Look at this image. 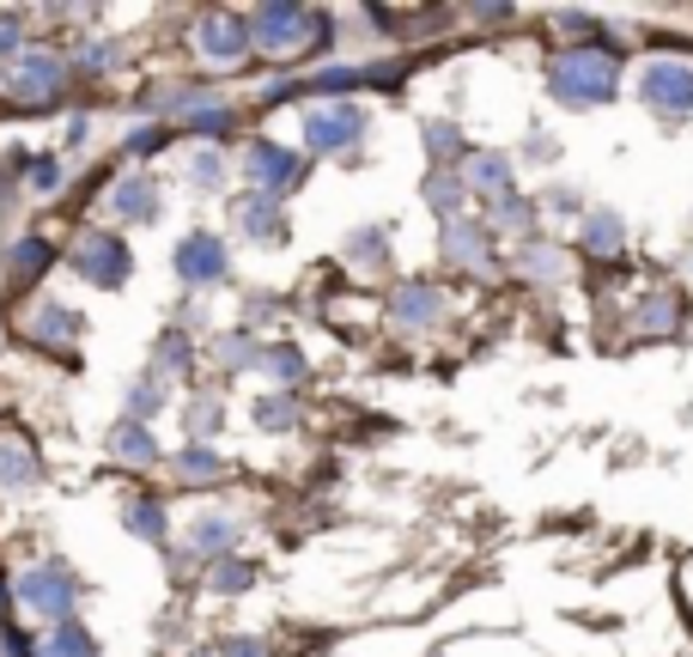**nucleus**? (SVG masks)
<instances>
[{
    "label": "nucleus",
    "mask_w": 693,
    "mask_h": 657,
    "mask_svg": "<svg viewBox=\"0 0 693 657\" xmlns=\"http://www.w3.org/2000/svg\"><path fill=\"white\" fill-rule=\"evenodd\" d=\"M615 86H620V67H615V55H602V49H566V55H554V67H548V92L566 110L608 104Z\"/></svg>",
    "instance_id": "f257e3e1"
},
{
    "label": "nucleus",
    "mask_w": 693,
    "mask_h": 657,
    "mask_svg": "<svg viewBox=\"0 0 693 657\" xmlns=\"http://www.w3.org/2000/svg\"><path fill=\"white\" fill-rule=\"evenodd\" d=\"M323 31H329V18L310 13V7H298V0H274V7H262V13L249 18L256 49H262V55H280V62L310 55V49L323 43Z\"/></svg>",
    "instance_id": "f03ea898"
},
{
    "label": "nucleus",
    "mask_w": 693,
    "mask_h": 657,
    "mask_svg": "<svg viewBox=\"0 0 693 657\" xmlns=\"http://www.w3.org/2000/svg\"><path fill=\"white\" fill-rule=\"evenodd\" d=\"M13 596H18V609H31V615H43V621H55V627H62L67 615H74L79 579L67 572L62 560H43V566H25V572H18Z\"/></svg>",
    "instance_id": "7ed1b4c3"
},
{
    "label": "nucleus",
    "mask_w": 693,
    "mask_h": 657,
    "mask_svg": "<svg viewBox=\"0 0 693 657\" xmlns=\"http://www.w3.org/2000/svg\"><path fill=\"white\" fill-rule=\"evenodd\" d=\"M305 140H310V153H347V147L365 140V110L347 104V98L310 104L305 110Z\"/></svg>",
    "instance_id": "20e7f679"
},
{
    "label": "nucleus",
    "mask_w": 693,
    "mask_h": 657,
    "mask_svg": "<svg viewBox=\"0 0 693 657\" xmlns=\"http://www.w3.org/2000/svg\"><path fill=\"white\" fill-rule=\"evenodd\" d=\"M195 49H201V62L207 67H238L256 49V37H249V18H238V13H201V25H195Z\"/></svg>",
    "instance_id": "39448f33"
},
{
    "label": "nucleus",
    "mask_w": 693,
    "mask_h": 657,
    "mask_svg": "<svg viewBox=\"0 0 693 657\" xmlns=\"http://www.w3.org/2000/svg\"><path fill=\"white\" fill-rule=\"evenodd\" d=\"M62 79L67 67L49 55V49H25L13 67H7V92L18 98V104H55L62 98Z\"/></svg>",
    "instance_id": "423d86ee"
},
{
    "label": "nucleus",
    "mask_w": 693,
    "mask_h": 657,
    "mask_svg": "<svg viewBox=\"0 0 693 657\" xmlns=\"http://www.w3.org/2000/svg\"><path fill=\"white\" fill-rule=\"evenodd\" d=\"M244 177H249L256 195L280 201L286 189L298 184V153H293V147H280V140H256V147L244 153Z\"/></svg>",
    "instance_id": "0eeeda50"
},
{
    "label": "nucleus",
    "mask_w": 693,
    "mask_h": 657,
    "mask_svg": "<svg viewBox=\"0 0 693 657\" xmlns=\"http://www.w3.org/2000/svg\"><path fill=\"white\" fill-rule=\"evenodd\" d=\"M639 98H645L657 116H688L693 110V67L688 62H651L639 74Z\"/></svg>",
    "instance_id": "6e6552de"
},
{
    "label": "nucleus",
    "mask_w": 693,
    "mask_h": 657,
    "mask_svg": "<svg viewBox=\"0 0 693 657\" xmlns=\"http://www.w3.org/2000/svg\"><path fill=\"white\" fill-rule=\"evenodd\" d=\"M74 268L86 275V287H123L128 280V244L110 231H86L74 244Z\"/></svg>",
    "instance_id": "1a4fd4ad"
},
{
    "label": "nucleus",
    "mask_w": 693,
    "mask_h": 657,
    "mask_svg": "<svg viewBox=\"0 0 693 657\" xmlns=\"http://www.w3.org/2000/svg\"><path fill=\"white\" fill-rule=\"evenodd\" d=\"M170 262H177V280H183V287H219V280H226V268H231L226 244H219L214 231H189Z\"/></svg>",
    "instance_id": "9d476101"
},
{
    "label": "nucleus",
    "mask_w": 693,
    "mask_h": 657,
    "mask_svg": "<svg viewBox=\"0 0 693 657\" xmlns=\"http://www.w3.org/2000/svg\"><path fill=\"white\" fill-rule=\"evenodd\" d=\"M238 226H244V238L249 244H286V214H280V201H268V195H244L238 207Z\"/></svg>",
    "instance_id": "9b49d317"
},
{
    "label": "nucleus",
    "mask_w": 693,
    "mask_h": 657,
    "mask_svg": "<svg viewBox=\"0 0 693 657\" xmlns=\"http://www.w3.org/2000/svg\"><path fill=\"white\" fill-rule=\"evenodd\" d=\"M462 184L475 189V195L505 201V195H511V159H505V153H475L469 165H462Z\"/></svg>",
    "instance_id": "f8f14e48"
},
{
    "label": "nucleus",
    "mask_w": 693,
    "mask_h": 657,
    "mask_svg": "<svg viewBox=\"0 0 693 657\" xmlns=\"http://www.w3.org/2000/svg\"><path fill=\"white\" fill-rule=\"evenodd\" d=\"M445 317V292L426 287V280H408V287L396 292V323H408V329H420V323H438Z\"/></svg>",
    "instance_id": "ddd939ff"
},
{
    "label": "nucleus",
    "mask_w": 693,
    "mask_h": 657,
    "mask_svg": "<svg viewBox=\"0 0 693 657\" xmlns=\"http://www.w3.org/2000/svg\"><path fill=\"white\" fill-rule=\"evenodd\" d=\"M110 207H116L123 219H140V226H146V219L158 214V184L153 177H123L116 195H110Z\"/></svg>",
    "instance_id": "4468645a"
},
{
    "label": "nucleus",
    "mask_w": 693,
    "mask_h": 657,
    "mask_svg": "<svg viewBox=\"0 0 693 657\" xmlns=\"http://www.w3.org/2000/svg\"><path fill=\"white\" fill-rule=\"evenodd\" d=\"M183 542H189V554H226L231 542H238V523H231L226 511H201Z\"/></svg>",
    "instance_id": "2eb2a0df"
},
{
    "label": "nucleus",
    "mask_w": 693,
    "mask_h": 657,
    "mask_svg": "<svg viewBox=\"0 0 693 657\" xmlns=\"http://www.w3.org/2000/svg\"><path fill=\"white\" fill-rule=\"evenodd\" d=\"M110 451L123 463H134V469H146V463H158V439L146 432V420H123V427L110 432Z\"/></svg>",
    "instance_id": "dca6fc26"
},
{
    "label": "nucleus",
    "mask_w": 693,
    "mask_h": 657,
    "mask_svg": "<svg viewBox=\"0 0 693 657\" xmlns=\"http://www.w3.org/2000/svg\"><path fill=\"white\" fill-rule=\"evenodd\" d=\"M183 177L201 189V195L226 189V153H219V147H195V153L183 159Z\"/></svg>",
    "instance_id": "f3484780"
},
{
    "label": "nucleus",
    "mask_w": 693,
    "mask_h": 657,
    "mask_svg": "<svg viewBox=\"0 0 693 657\" xmlns=\"http://www.w3.org/2000/svg\"><path fill=\"white\" fill-rule=\"evenodd\" d=\"M31 481H37L31 451H25V444H7V439H0V493H25Z\"/></svg>",
    "instance_id": "a211bd4d"
},
{
    "label": "nucleus",
    "mask_w": 693,
    "mask_h": 657,
    "mask_svg": "<svg viewBox=\"0 0 693 657\" xmlns=\"http://www.w3.org/2000/svg\"><path fill=\"white\" fill-rule=\"evenodd\" d=\"M177 475L201 488V481H219L226 463H219V451H207V444H183V451H177Z\"/></svg>",
    "instance_id": "6ab92c4d"
},
{
    "label": "nucleus",
    "mask_w": 693,
    "mask_h": 657,
    "mask_svg": "<svg viewBox=\"0 0 693 657\" xmlns=\"http://www.w3.org/2000/svg\"><path fill=\"white\" fill-rule=\"evenodd\" d=\"M37 657H98V652H92V633H86V627L62 621V627H49V640Z\"/></svg>",
    "instance_id": "aec40b11"
},
{
    "label": "nucleus",
    "mask_w": 693,
    "mask_h": 657,
    "mask_svg": "<svg viewBox=\"0 0 693 657\" xmlns=\"http://www.w3.org/2000/svg\"><path fill=\"white\" fill-rule=\"evenodd\" d=\"M585 244L596 250V256H615V250L627 244V226H620V219L602 207V214H590V219H585Z\"/></svg>",
    "instance_id": "412c9836"
},
{
    "label": "nucleus",
    "mask_w": 693,
    "mask_h": 657,
    "mask_svg": "<svg viewBox=\"0 0 693 657\" xmlns=\"http://www.w3.org/2000/svg\"><path fill=\"white\" fill-rule=\"evenodd\" d=\"M445 256L450 262H480V256H487V231H480V226H462V219H457V226L445 231Z\"/></svg>",
    "instance_id": "4be33fe9"
},
{
    "label": "nucleus",
    "mask_w": 693,
    "mask_h": 657,
    "mask_svg": "<svg viewBox=\"0 0 693 657\" xmlns=\"http://www.w3.org/2000/svg\"><path fill=\"white\" fill-rule=\"evenodd\" d=\"M676 323H681V305L669 299V292H657V299H645V305H639V329H645V336H669Z\"/></svg>",
    "instance_id": "5701e85b"
},
{
    "label": "nucleus",
    "mask_w": 693,
    "mask_h": 657,
    "mask_svg": "<svg viewBox=\"0 0 693 657\" xmlns=\"http://www.w3.org/2000/svg\"><path fill=\"white\" fill-rule=\"evenodd\" d=\"M128 530H134L140 542H165V505H158V500H134V505H128Z\"/></svg>",
    "instance_id": "b1692460"
},
{
    "label": "nucleus",
    "mask_w": 693,
    "mask_h": 657,
    "mask_svg": "<svg viewBox=\"0 0 693 657\" xmlns=\"http://www.w3.org/2000/svg\"><path fill=\"white\" fill-rule=\"evenodd\" d=\"M426 201H432V214H445L450 226H457V214H462V184L438 170V177H426Z\"/></svg>",
    "instance_id": "393cba45"
},
{
    "label": "nucleus",
    "mask_w": 693,
    "mask_h": 657,
    "mask_svg": "<svg viewBox=\"0 0 693 657\" xmlns=\"http://www.w3.org/2000/svg\"><path fill=\"white\" fill-rule=\"evenodd\" d=\"M256 427H262V432L298 427V402L293 396H262V402H256Z\"/></svg>",
    "instance_id": "a878e982"
},
{
    "label": "nucleus",
    "mask_w": 693,
    "mask_h": 657,
    "mask_svg": "<svg viewBox=\"0 0 693 657\" xmlns=\"http://www.w3.org/2000/svg\"><path fill=\"white\" fill-rule=\"evenodd\" d=\"M31 329L49 341V348H67V341H74V317H67L62 305H43V311L31 317Z\"/></svg>",
    "instance_id": "bb28decb"
},
{
    "label": "nucleus",
    "mask_w": 693,
    "mask_h": 657,
    "mask_svg": "<svg viewBox=\"0 0 693 657\" xmlns=\"http://www.w3.org/2000/svg\"><path fill=\"white\" fill-rule=\"evenodd\" d=\"M158 402H165V390H158V371H146L140 383H128V420H146V414H158Z\"/></svg>",
    "instance_id": "cd10ccee"
},
{
    "label": "nucleus",
    "mask_w": 693,
    "mask_h": 657,
    "mask_svg": "<svg viewBox=\"0 0 693 657\" xmlns=\"http://www.w3.org/2000/svg\"><path fill=\"white\" fill-rule=\"evenodd\" d=\"M249 579H256V566H249V560H214V579H207V584L226 596V591H249Z\"/></svg>",
    "instance_id": "c85d7f7f"
},
{
    "label": "nucleus",
    "mask_w": 693,
    "mask_h": 657,
    "mask_svg": "<svg viewBox=\"0 0 693 657\" xmlns=\"http://www.w3.org/2000/svg\"><path fill=\"white\" fill-rule=\"evenodd\" d=\"M262 359H268V371H274L280 383H298V378H305V359H298V348H268Z\"/></svg>",
    "instance_id": "c756f323"
},
{
    "label": "nucleus",
    "mask_w": 693,
    "mask_h": 657,
    "mask_svg": "<svg viewBox=\"0 0 693 657\" xmlns=\"http://www.w3.org/2000/svg\"><path fill=\"white\" fill-rule=\"evenodd\" d=\"M153 366L158 371H189V341L183 336H165V341H158V353H153Z\"/></svg>",
    "instance_id": "7c9ffc66"
},
{
    "label": "nucleus",
    "mask_w": 693,
    "mask_h": 657,
    "mask_svg": "<svg viewBox=\"0 0 693 657\" xmlns=\"http://www.w3.org/2000/svg\"><path fill=\"white\" fill-rule=\"evenodd\" d=\"M25 18L18 13H0V55H7V62H18V55H25Z\"/></svg>",
    "instance_id": "2f4dec72"
},
{
    "label": "nucleus",
    "mask_w": 693,
    "mask_h": 657,
    "mask_svg": "<svg viewBox=\"0 0 693 657\" xmlns=\"http://www.w3.org/2000/svg\"><path fill=\"white\" fill-rule=\"evenodd\" d=\"M31 189L37 195H55L62 189V159H31Z\"/></svg>",
    "instance_id": "473e14b6"
},
{
    "label": "nucleus",
    "mask_w": 693,
    "mask_h": 657,
    "mask_svg": "<svg viewBox=\"0 0 693 657\" xmlns=\"http://www.w3.org/2000/svg\"><path fill=\"white\" fill-rule=\"evenodd\" d=\"M347 256L354 262H384V231H354V244H347Z\"/></svg>",
    "instance_id": "72a5a7b5"
},
{
    "label": "nucleus",
    "mask_w": 693,
    "mask_h": 657,
    "mask_svg": "<svg viewBox=\"0 0 693 657\" xmlns=\"http://www.w3.org/2000/svg\"><path fill=\"white\" fill-rule=\"evenodd\" d=\"M49 262V244L43 238H25V244H13V268L18 275H31V268H43Z\"/></svg>",
    "instance_id": "f704fd0d"
},
{
    "label": "nucleus",
    "mask_w": 693,
    "mask_h": 657,
    "mask_svg": "<svg viewBox=\"0 0 693 657\" xmlns=\"http://www.w3.org/2000/svg\"><path fill=\"white\" fill-rule=\"evenodd\" d=\"M426 153L432 159H450V153H457V128H450V123H426Z\"/></svg>",
    "instance_id": "c9c22d12"
},
{
    "label": "nucleus",
    "mask_w": 693,
    "mask_h": 657,
    "mask_svg": "<svg viewBox=\"0 0 693 657\" xmlns=\"http://www.w3.org/2000/svg\"><path fill=\"white\" fill-rule=\"evenodd\" d=\"M219 359H226V366H249V359H256V341H249V336H226V341H219Z\"/></svg>",
    "instance_id": "e433bc0d"
},
{
    "label": "nucleus",
    "mask_w": 693,
    "mask_h": 657,
    "mask_svg": "<svg viewBox=\"0 0 693 657\" xmlns=\"http://www.w3.org/2000/svg\"><path fill=\"white\" fill-rule=\"evenodd\" d=\"M165 140H158V123H140V128H128V153H158Z\"/></svg>",
    "instance_id": "4c0bfd02"
},
{
    "label": "nucleus",
    "mask_w": 693,
    "mask_h": 657,
    "mask_svg": "<svg viewBox=\"0 0 693 657\" xmlns=\"http://www.w3.org/2000/svg\"><path fill=\"white\" fill-rule=\"evenodd\" d=\"M354 67H335V74H317V79H310V92H347V86H354Z\"/></svg>",
    "instance_id": "58836bf2"
},
{
    "label": "nucleus",
    "mask_w": 693,
    "mask_h": 657,
    "mask_svg": "<svg viewBox=\"0 0 693 657\" xmlns=\"http://www.w3.org/2000/svg\"><path fill=\"white\" fill-rule=\"evenodd\" d=\"M499 226H511V231H517V226H529V201L505 195V201H499Z\"/></svg>",
    "instance_id": "ea45409f"
},
{
    "label": "nucleus",
    "mask_w": 693,
    "mask_h": 657,
    "mask_svg": "<svg viewBox=\"0 0 693 657\" xmlns=\"http://www.w3.org/2000/svg\"><path fill=\"white\" fill-rule=\"evenodd\" d=\"M189 427H195V432H214L219 427V408H214V402H195V408H189Z\"/></svg>",
    "instance_id": "a19ab883"
},
{
    "label": "nucleus",
    "mask_w": 693,
    "mask_h": 657,
    "mask_svg": "<svg viewBox=\"0 0 693 657\" xmlns=\"http://www.w3.org/2000/svg\"><path fill=\"white\" fill-rule=\"evenodd\" d=\"M110 62H116V55H110V49H92V55H79V67H92V74H104Z\"/></svg>",
    "instance_id": "79ce46f5"
},
{
    "label": "nucleus",
    "mask_w": 693,
    "mask_h": 657,
    "mask_svg": "<svg viewBox=\"0 0 693 657\" xmlns=\"http://www.w3.org/2000/svg\"><path fill=\"white\" fill-rule=\"evenodd\" d=\"M67 140H79V147H86V140H92V116H74V123H67Z\"/></svg>",
    "instance_id": "37998d69"
},
{
    "label": "nucleus",
    "mask_w": 693,
    "mask_h": 657,
    "mask_svg": "<svg viewBox=\"0 0 693 657\" xmlns=\"http://www.w3.org/2000/svg\"><path fill=\"white\" fill-rule=\"evenodd\" d=\"M529 268H536V275H554L560 262H554V250H536V256H529Z\"/></svg>",
    "instance_id": "c03bdc74"
},
{
    "label": "nucleus",
    "mask_w": 693,
    "mask_h": 657,
    "mask_svg": "<svg viewBox=\"0 0 693 657\" xmlns=\"http://www.w3.org/2000/svg\"><path fill=\"white\" fill-rule=\"evenodd\" d=\"M226 657H268V652L256 640H238V645H226Z\"/></svg>",
    "instance_id": "a18cd8bd"
},
{
    "label": "nucleus",
    "mask_w": 693,
    "mask_h": 657,
    "mask_svg": "<svg viewBox=\"0 0 693 657\" xmlns=\"http://www.w3.org/2000/svg\"><path fill=\"white\" fill-rule=\"evenodd\" d=\"M7 207H13V195H7V189H0V219H7Z\"/></svg>",
    "instance_id": "49530a36"
}]
</instances>
